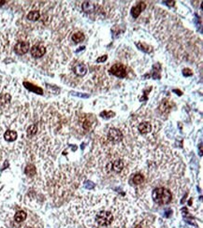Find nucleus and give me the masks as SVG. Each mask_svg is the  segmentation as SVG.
I'll return each mask as SVG.
<instances>
[{
	"instance_id": "1",
	"label": "nucleus",
	"mask_w": 203,
	"mask_h": 228,
	"mask_svg": "<svg viewBox=\"0 0 203 228\" xmlns=\"http://www.w3.org/2000/svg\"><path fill=\"white\" fill-rule=\"evenodd\" d=\"M138 215L122 196L85 193L71 200L59 212V219L70 228H130Z\"/></svg>"
},
{
	"instance_id": "2",
	"label": "nucleus",
	"mask_w": 203,
	"mask_h": 228,
	"mask_svg": "<svg viewBox=\"0 0 203 228\" xmlns=\"http://www.w3.org/2000/svg\"><path fill=\"white\" fill-rule=\"evenodd\" d=\"M76 171L70 167H60L47 180V192L54 204L62 205L69 199L78 184Z\"/></svg>"
},
{
	"instance_id": "3",
	"label": "nucleus",
	"mask_w": 203,
	"mask_h": 228,
	"mask_svg": "<svg viewBox=\"0 0 203 228\" xmlns=\"http://www.w3.org/2000/svg\"><path fill=\"white\" fill-rule=\"evenodd\" d=\"M5 224L9 228H43L42 221L37 214L22 208L7 213Z\"/></svg>"
},
{
	"instance_id": "4",
	"label": "nucleus",
	"mask_w": 203,
	"mask_h": 228,
	"mask_svg": "<svg viewBox=\"0 0 203 228\" xmlns=\"http://www.w3.org/2000/svg\"><path fill=\"white\" fill-rule=\"evenodd\" d=\"M152 196V200L156 205H168V203H170L172 198H173V193L172 191L168 188L165 187H158L155 188L151 193Z\"/></svg>"
},
{
	"instance_id": "5",
	"label": "nucleus",
	"mask_w": 203,
	"mask_h": 228,
	"mask_svg": "<svg viewBox=\"0 0 203 228\" xmlns=\"http://www.w3.org/2000/svg\"><path fill=\"white\" fill-rule=\"evenodd\" d=\"M47 52L46 47L41 43H37L33 45L31 48V55L34 58H40V57L44 56Z\"/></svg>"
},
{
	"instance_id": "6",
	"label": "nucleus",
	"mask_w": 203,
	"mask_h": 228,
	"mask_svg": "<svg viewBox=\"0 0 203 228\" xmlns=\"http://www.w3.org/2000/svg\"><path fill=\"white\" fill-rule=\"evenodd\" d=\"M110 72L118 78H125L126 76V68L123 64H115L110 69Z\"/></svg>"
},
{
	"instance_id": "7",
	"label": "nucleus",
	"mask_w": 203,
	"mask_h": 228,
	"mask_svg": "<svg viewBox=\"0 0 203 228\" xmlns=\"http://www.w3.org/2000/svg\"><path fill=\"white\" fill-rule=\"evenodd\" d=\"M30 48V44L28 41H25V40H21L16 43L15 47H14V51L17 54L19 55H24L28 51H29Z\"/></svg>"
},
{
	"instance_id": "8",
	"label": "nucleus",
	"mask_w": 203,
	"mask_h": 228,
	"mask_svg": "<svg viewBox=\"0 0 203 228\" xmlns=\"http://www.w3.org/2000/svg\"><path fill=\"white\" fill-rule=\"evenodd\" d=\"M138 131L142 136H147L153 131V125L150 122H142L138 125Z\"/></svg>"
},
{
	"instance_id": "9",
	"label": "nucleus",
	"mask_w": 203,
	"mask_h": 228,
	"mask_svg": "<svg viewBox=\"0 0 203 228\" xmlns=\"http://www.w3.org/2000/svg\"><path fill=\"white\" fill-rule=\"evenodd\" d=\"M73 71L78 76H84L87 73V67L84 64H77L73 67Z\"/></svg>"
},
{
	"instance_id": "10",
	"label": "nucleus",
	"mask_w": 203,
	"mask_h": 228,
	"mask_svg": "<svg viewBox=\"0 0 203 228\" xmlns=\"http://www.w3.org/2000/svg\"><path fill=\"white\" fill-rule=\"evenodd\" d=\"M26 18L29 21L36 22V21H38L39 18H40V12H39L38 10H31V11L28 12Z\"/></svg>"
},
{
	"instance_id": "11",
	"label": "nucleus",
	"mask_w": 203,
	"mask_h": 228,
	"mask_svg": "<svg viewBox=\"0 0 203 228\" xmlns=\"http://www.w3.org/2000/svg\"><path fill=\"white\" fill-rule=\"evenodd\" d=\"M72 40L76 42V43H80L82 41L84 40V38H85V37H84V35L82 33V32H77V33H74L71 37Z\"/></svg>"
},
{
	"instance_id": "12",
	"label": "nucleus",
	"mask_w": 203,
	"mask_h": 228,
	"mask_svg": "<svg viewBox=\"0 0 203 228\" xmlns=\"http://www.w3.org/2000/svg\"><path fill=\"white\" fill-rule=\"evenodd\" d=\"M144 8H145V5H144L143 3H140V4L137 5L136 7H134V8L132 9V15L135 17V18H136V17H138V15L140 13L142 9H144Z\"/></svg>"
},
{
	"instance_id": "13",
	"label": "nucleus",
	"mask_w": 203,
	"mask_h": 228,
	"mask_svg": "<svg viewBox=\"0 0 203 228\" xmlns=\"http://www.w3.org/2000/svg\"><path fill=\"white\" fill-rule=\"evenodd\" d=\"M82 9L85 11V12H92L95 9V6L91 2H84L82 4Z\"/></svg>"
},
{
	"instance_id": "14",
	"label": "nucleus",
	"mask_w": 203,
	"mask_h": 228,
	"mask_svg": "<svg viewBox=\"0 0 203 228\" xmlns=\"http://www.w3.org/2000/svg\"><path fill=\"white\" fill-rule=\"evenodd\" d=\"M25 173H26V175L27 176H29V177H33L34 175L36 174V168H35V167H34V165H28V166L26 167V168H25Z\"/></svg>"
},
{
	"instance_id": "15",
	"label": "nucleus",
	"mask_w": 203,
	"mask_h": 228,
	"mask_svg": "<svg viewBox=\"0 0 203 228\" xmlns=\"http://www.w3.org/2000/svg\"><path fill=\"white\" fill-rule=\"evenodd\" d=\"M183 75H184V76H189V75H191V71H190L189 69H184V70H183Z\"/></svg>"
},
{
	"instance_id": "16",
	"label": "nucleus",
	"mask_w": 203,
	"mask_h": 228,
	"mask_svg": "<svg viewBox=\"0 0 203 228\" xmlns=\"http://www.w3.org/2000/svg\"><path fill=\"white\" fill-rule=\"evenodd\" d=\"M107 59V56L105 55L104 57H102V58H98V62H103V61H105Z\"/></svg>"
}]
</instances>
